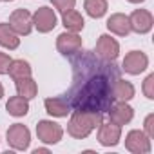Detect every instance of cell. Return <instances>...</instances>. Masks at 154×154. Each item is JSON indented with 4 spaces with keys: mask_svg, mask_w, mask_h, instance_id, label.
Wrapping results in <instances>:
<instances>
[{
    "mask_svg": "<svg viewBox=\"0 0 154 154\" xmlns=\"http://www.w3.org/2000/svg\"><path fill=\"white\" fill-rule=\"evenodd\" d=\"M56 49L63 56H71V54L78 53L82 49V38L78 36V33L65 31V33L58 35V38H56Z\"/></svg>",
    "mask_w": 154,
    "mask_h": 154,
    "instance_id": "8992f818",
    "label": "cell"
},
{
    "mask_svg": "<svg viewBox=\"0 0 154 154\" xmlns=\"http://www.w3.org/2000/svg\"><path fill=\"white\" fill-rule=\"evenodd\" d=\"M0 45L6 47V49H17L20 45V38L18 35L11 29L9 24L2 22L0 24Z\"/></svg>",
    "mask_w": 154,
    "mask_h": 154,
    "instance_id": "ac0fdd59",
    "label": "cell"
},
{
    "mask_svg": "<svg viewBox=\"0 0 154 154\" xmlns=\"http://www.w3.org/2000/svg\"><path fill=\"white\" fill-rule=\"evenodd\" d=\"M8 72H9V76L13 80L26 78V76H31V65L26 60H11Z\"/></svg>",
    "mask_w": 154,
    "mask_h": 154,
    "instance_id": "44dd1931",
    "label": "cell"
},
{
    "mask_svg": "<svg viewBox=\"0 0 154 154\" xmlns=\"http://www.w3.org/2000/svg\"><path fill=\"white\" fill-rule=\"evenodd\" d=\"M129 24H131V31L138 35H145L152 29L154 18L147 9H134L129 17Z\"/></svg>",
    "mask_w": 154,
    "mask_h": 154,
    "instance_id": "30bf717a",
    "label": "cell"
},
{
    "mask_svg": "<svg viewBox=\"0 0 154 154\" xmlns=\"http://www.w3.org/2000/svg\"><path fill=\"white\" fill-rule=\"evenodd\" d=\"M122 140V127L112 123V122H107V123H100L98 127V141L100 145L103 147H114L118 145Z\"/></svg>",
    "mask_w": 154,
    "mask_h": 154,
    "instance_id": "52a82bcc",
    "label": "cell"
},
{
    "mask_svg": "<svg viewBox=\"0 0 154 154\" xmlns=\"http://www.w3.org/2000/svg\"><path fill=\"white\" fill-rule=\"evenodd\" d=\"M44 152H49V150L47 149H36L35 150V154H44Z\"/></svg>",
    "mask_w": 154,
    "mask_h": 154,
    "instance_id": "4316f807",
    "label": "cell"
},
{
    "mask_svg": "<svg viewBox=\"0 0 154 154\" xmlns=\"http://www.w3.org/2000/svg\"><path fill=\"white\" fill-rule=\"evenodd\" d=\"M2 96H4V87H2V84H0V100H2Z\"/></svg>",
    "mask_w": 154,
    "mask_h": 154,
    "instance_id": "f1b7e54d",
    "label": "cell"
},
{
    "mask_svg": "<svg viewBox=\"0 0 154 154\" xmlns=\"http://www.w3.org/2000/svg\"><path fill=\"white\" fill-rule=\"evenodd\" d=\"M62 22L65 26L67 31H72V33H80L85 26L84 22V17L76 11V9H69V11H63L62 13Z\"/></svg>",
    "mask_w": 154,
    "mask_h": 154,
    "instance_id": "e0dca14e",
    "label": "cell"
},
{
    "mask_svg": "<svg viewBox=\"0 0 154 154\" xmlns=\"http://www.w3.org/2000/svg\"><path fill=\"white\" fill-rule=\"evenodd\" d=\"M11 29L18 35V36H26L31 33L33 29V15L27 11V9H15L9 17V22Z\"/></svg>",
    "mask_w": 154,
    "mask_h": 154,
    "instance_id": "277c9868",
    "label": "cell"
},
{
    "mask_svg": "<svg viewBox=\"0 0 154 154\" xmlns=\"http://www.w3.org/2000/svg\"><path fill=\"white\" fill-rule=\"evenodd\" d=\"M9 63H11V58L6 53H0V74H8Z\"/></svg>",
    "mask_w": 154,
    "mask_h": 154,
    "instance_id": "484cf974",
    "label": "cell"
},
{
    "mask_svg": "<svg viewBox=\"0 0 154 154\" xmlns=\"http://www.w3.org/2000/svg\"><path fill=\"white\" fill-rule=\"evenodd\" d=\"M53 2V6L60 11V13H63V11H69V9H74V4H76V0H51Z\"/></svg>",
    "mask_w": 154,
    "mask_h": 154,
    "instance_id": "cb8c5ba5",
    "label": "cell"
},
{
    "mask_svg": "<svg viewBox=\"0 0 154 154\" xmlns=\"http://www.w3.org/2000/svg\"><path fill=\"white\" fill-rule=\"evenodd\" d=\"M107 112H109V122H112V123H116L120 127L125 125V123H129L132 120V116H134V111H132V107L127 102L112 103Z\"/></svg>",
    "mask_w": 154,
    "mask_h": 154,
    "instance_id": "4fadbf2b",
    "label": "cell"
},
{
    "mask_svg": "<svg viewBox=\"0 0 154 154\" xmlns=\"http://www.w3.org/2000/svg\"><path fill=\"white\" fill-rule=\"evenodd\" d=\"M33 26H35L40 33H49V31H53V29L56 27V13H54L51 8H47V6L36 9L35 15H33Z\"/></svg>",
    "mask_w": 154,
    "mask_h": 154,
    "instance_id": "9c48e42d",
    "label": "cell"
},
{
    "mask_svg": "<svg viewBox=\"0 0 154 154\" xmlns=\"http://www.w3.org/2000/svg\"><path fill=\"white\" fill-rule=\"evenodd\" d=\"M143 94L149 100L154 98V74H149L145 78V82H143Z\"/></svg>",
    "mask_w": 154,
    "mask_h": 154,
    "instance_id": "603a6c76",
    "label": "cell"
},
{
    "mask_svg": "<svg viewBox=\"0 0 154 154\" xmlns=\"http://www.w3.org/2000/svg\"><path fill=\"white\" fill-rule=\"evenodd\" d=\"M125 147L132 154H147L150 152V138L143 131H131L125 138Z\"/></svg>",
    "mask_w": 154,
    "mask_h": 154,
    "instance_id": "ba28073f",
    "label": "cell"
},
{
    "mask_svg": "<svg viewBox=\"0 0 154 154\" xmlns=\"http://www.w3.org/2000/svg\"><path fill=\"white\" fill-rule=\"evenodd\" d=\"M143 132L149 136V138H154V114H149L145 118V123H143Z\"/></svg>",
    "mask_w": 154,
    "mask_h": 154,
    "instance_id": "d4e9b609",
    "label": "cell"
},
{
    "mask_svg": "<svg viewBox=\"0 0 154 154\" xmlns=\"http://www.w3.org/2000/svg\"><path fill=\"white\" fill-rule=\"evenodd\" d=\"M107 29L118 36H127L131 33V24H129V17L123 13H114L109 17L107 20Z\"/></svg>",
    "mask_w": 154,
    "mask_h": 154,
    "instance_id": "5bb4252c",
    "label": "cell"
},
{
    "mask_svg": "<svg viewBox=\"0 0 154 154\" xmlns=\"http://www.w3.org/2000/svg\"><path fill=\"white\" fill-rule=\"evenodd\" d=\"M84 8L91 18H102L107 13V0H85Z\"/></svg>",
    "mask_w": 154,
    "mask_h": 154,
    "instance_id": "7402d4cb",
    "label": "cell"
},
{
    "mask_svg": "<svg viewBox=\"0 0 154 154\" xmlns=\"http://www.w3.org/2000/svg\"><path fill=\"white\" fill-rule=\"evenodd\" d=\"M134 85L127 80H122L118 78L114 84H112V98L114 102H129L134 98Z\"/></svg>",
    "mask_w": 154,
    "mask_h": 154,
    "instance_id": "2e32d148",
    "label": "cell"
},
{
    "mask_svg": "<svg viewBox=\"0 0 154 154\" xmlns=\"http://www.w3.org/2000/svg\"><path fill=\"white\" fill-rule=\"evenodd\" d=\"M31 141V132L22 123H13L8 129V143L15 150H26Z\"/></svg>",
    "mask_w": 154,
    "mask_h": 154,
    "instance_id": "3957f363",
    "label": "cell"
},
{
    "mask_svg": "<svg viewBox=\"0 0 154 154\" xmlns=\"http://www.w3.org/2000/svg\"><path fill=\"white\" fill-rule=\"evenodd\" d=\"M44 105H45L47 114L56 116V118H65V116L71 112V107H69V103L63 100V96H53V98H47V100L44 102Z\"/></svg>",
    "mask_w": 154,
    "mask_h": 154,
    "instance_id": "9a60e30c",
    "label": "cell"
},
{
    "mask_svg": "<svg viewBox=\"0 0 154 154\" xmlns=\"http://www.w3.org/2000/svg\"><path fill=\"white\" fill-rule=\"evenodd\" d=\"M72 84L63 100L72 111L107 112L114 103L112 84L120 78V67L100 58L94 51H78L71 54Z\"/></svg>",
    "mask_w": 154,
    "mask_h": 154,
    "instance_id": "6da1fadb",
    "label": "cell"
},
{
    "mask_svg": "<svg viewBox=\"0 0 154 154\" xmlns=\"http://www.w3.org/2000/svg\"><path fill=\"white\" fill-rule=\"evenodd\" d=\"M102 122H103L102 112H96V111H72V116L67 123V132L76 140H84L94 129H98Z\"/></svg>",
    "mask_w": 154,
    "mask_h": 154,
    "instance_id": "7a4b0ae2",
    "label": "cell"
},
{
    "mask_svg": "<svg viewBox=\"0 0 154 154\" xmlns=\"http://www.w3.org/2000/svg\"><path fill=\"white\" fill-rule=\"evenodd\" d=\"M15 85H17V93H18L20 96L27 98V100L35 98L36 93H38V85H36V82L31 78V76H26V78L15 80Z\"/></svg>",
    "mask_w": 154,
    "mask_h": 154,
    "instance_id": "ffe728a7",
    "label": "cell"
},
{
    "mask_svg": "<svg viewBox=\"0 0 154 154\" xmlns=\"http://www.w3.org/2000/svg\"><path fill=\"white\" fill-rule=\"evenodd\" d=\"M6 2H11V0H6Z\"/></svg>",
    "mask_w": 154,
    "mask_h": 154,
    "instance_id": "f546056e",
    "label": "cell"
},
{
    "mask_svg": "<svg viewBox=\"0 0 154 154\" xmlns=\"http://www.w3.org/2000/svg\"><path fill=\"white\" fill-rule=\"evenodd\" d=\"M6 109H8V112L11 114V116H15V118H20V116H26L27 114V111H29V100L27 98H24V96H13V98H9V102L6 103Z\"/></svg>",
    "mask_w": 154,
    "mask_h": 154,
    "instance_id": "d6986e66",
    "label": "cell"
},
{
    "mask_svg": "<svg viewBox=\"0 0 154 154\" xmlns=\"http://www.w3.org/2000/svg\"><path fill=\"white\" fill-rule=\"evenodd\" d=\"M36 134H38V140L40 141H44L47 145H53V143H58L62 140L63 129L58 123L51 122V120H42L36 125Z\"/></svg>",
    "mask_w": 154,
    "mask_h": 154,
    "instance_id": "5b68a950",
    "label": "cell"
},
{
    "mask_svg": "<svg viewBox=\"0 0 154 154\" xmlns=\"http://www.w3.org/2000/svg\"><path fill=\"white\" fill-rule=\"evenodd\" d=\"M94 53H96L100 58H103V60H111V62H114V60L118 58V54H120V44H118L112 36H109V35H102V36L98 38V42H96V49H94Z\"/></svg>",
    "mask_w": 154,
    "mask_h": 154,
    "instance_id": "7c38bea8",
    "label": "cell"
},
{
    "mask_svg": "<svg viewBox=\"0 0 154 154\" xmlns=\"http://www.w3.org/2000/svg\"><path fill=\"white\" fill-rule=\"evenodd\" d=\"M147 67H149V58L141 51H131L122 62V69L129 74H140Z\"/></svg>",
    "mask_w": 154,
    "mask_h": 154,
    "instance_id": "8fae6325",
    "label": "cell"
},
{
    "mask_svg": "<svg viewBox=\"0 0 154 154\" xmlns=\"http://www.w3.org/2000/svg\"><path fill=\"white\" fill-rule=\"evenodd\" d=\"M127 2H131V4H141V2H145V0H127Z\"/></svg>",
    "mask_w": 154,
    "mask_h": 154,
    "instance_id": "83f0119b",
    "label": "cell"
}]
</instances>
